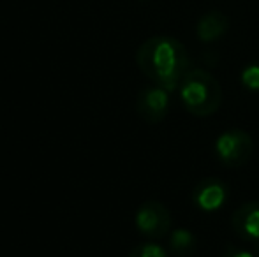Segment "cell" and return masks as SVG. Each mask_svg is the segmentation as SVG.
I'll use <instances>...</instances> for the list:
<instances>
[{"label":"cell","mask_w":259,"mask_h":257,"mask_svg":"<svg viewBox=\"0 0 259 257\" xmlns=\"http://www.w3.org/2000/svg\"><path fill=\"white\" fill-rule=\"evenodd\" d=\"M138 69L154 85L175 92L191 69V57L178 39L155 35L143 42L136 52Z\"/></svg>","instance_id":"cell-1"},{"label":"cell","mask_w":259,"mask_h":257,"mask_svg":"<svg viewBox=\"0 0 259 257\" xmlns=\"http://www.w3.org/2000/svg\"><path fill=\"white\" fill-rule=\"evenodd\" d=\"M180 102L191 115L211 117L222 104V88L215 76L205 69H191L178 86Z\"/></svg>","instance_id":"cell-2"},{"label":"cell","mask_w":259,"mask_h":257,"mask_svg":"<svg viewBox=\"0 0 259 257\" xmlns=\"http://www.w3.org/2000/svg\"><path fill=\"white\" fill-rule=\"evenodd\" d=\"M213 153L224 168H242L252 157L254 141L243 129H228L217 136L213 143Z\"/></svg>","instance_id":"cell-3"},{"label":"cell","mask_w":259,"mask_h":257,"mask_svg":"<svg viewBox=\"0 0 259 257\" xmlns=\"http://www.w3.org/2000/svg\"><path fill=\"white\" fill-rule=\"evenodd\" d=\"M134 226L141 236L148 240H160L171 233L173 219L167 206L160 201H145L134 213Z\"/></svg>","instance_id":"cell-4"},{"label":"cell","mask_w":259,"mask_h":257,"mask_svg":"<svg viewBox=\"0 0 259 257\" xmlns=\"http://www.w3.org/2000/svg\"><path fill=\"white\" fill-rule=\"evenodd\" d=\"M171 108V92L162 86H145L136 97V113L147 124H160Z\"/></svg>","instance_id":"cell-5"},{"label":"cell","mask_w":259,"mask_h":257,"mask_svg":"<svg viewBox=\"0 0 259 257\" xmlns=\"http://www.w3.org/2000/svg\"><path fill=\"white\" fill-rule=\"evenodd\" d=\"M231 227L236 236L259 255V201L240 204L231 215Z\"/></svg>","instance_id":"cell-6"},{"label":"cell","mask_w":259,"mask_h":257,"mask_svg":"<svg viewBox=\"0 0 259 257\" xmlns=\"http://www.w3.org/2000/svg\"><path fill=\"white\" fill-rule=\"evenodd\" d=\"M192 204L203 213L219 212L229 199V187L219 178H205L192 189Z\"/></svg>","instance_id":"cell-7"},{"label":"cell","mask_w":259,"mask_h":257,"mask_svg":"<svg viewBox=\"0 0 259 257\" xmlns=\"http://www.w3.org/2000/svg\"><path fill=\"white\" fill-rule=\"evenodd\" d=\"M228 30L229 18L221 11H208L196 23V37L205 44H211V42L219 41L221 37H224Z\"/></svg>","instance_id":"cell-8"},{"label":"cell","mask_w":259,"mask_h":257,"mask_svg":"<svg viewBox=\"0 0 259 257\" xmlns=\"http://www.w3.org/2000/svg\"><path fill=\"white\" fill-rule=\"evenodd\" d=\"M198 247L194 233L185 227H177L169 234V252L175 257H191Z\"/></svg>","instance_id":"cell-9"},{"label":"cell","mask_w":259,"mask_h":257,"mask_svg":"<svg viewBox=\"0 0 259 257\" xmlns=\"http://www.w3.org/2000/svg\"><path fill=\"white\" fill-rule=\"evenodd\" d=\"M240 83L245 90L252 93H259V60L247 64L240 71Z\"/></svg>","instance_id":"cell-10"},{"label":"cell","mask_w":259,"mask_h":257,"mask_svg":"<svg viewBox=\"0 0 259 257\" xmlns=\"http://www.w3.org/2000/svg\"><path fill=\"white\" fill-rule=\"evenodd\" d=\"M127 257H169L167 250L159 243L154 241H147V243H140L129 252Z\"/></svg>","instance_id":"cell-11"},{"label":"cell","mask_w":259,"mask_h":257,"mask_svg":"<svg viewBox=\"0 0 259 257\" xmlns=\"http://www.w3.org/2000/svg\"><path fill=\"white\" fill-rule=\"evenodd\" d=\"M222 257H259L256 252L250 250V248H238V247H226Z\"/></svg>","instance_id":"cell-12"}]
</instances>
